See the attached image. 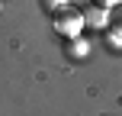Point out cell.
Instances as JSON below:
<instances>
[{
  "label": "cell",
  "instance_id": "cell-2",
  "mask_svg": "<svg viewBox=\"0 0 122 116\" xmlns=\"http://www.w3.org/2000/svg\"><path fill=\"white\" fill-rule=\"evenodd\" d=\"M106 26H109L112 32H119V36H122V6H112V10H109V16H106Z\"/></svg>",
  "mask_w": 122,
  "mask_h": 116
},
{
  "label": "cell",
  "instance_id": "cell-3",
  "mask_svg": "<svg viewBox=\"0 0 122 116\" xmlns=\"http://www.w3.org/2000/svg\"><path fill=\"white\" fill-rule=\"evenodd\" d=\"M106 16H109V13H106V10H100V6L87 10V23H90V26H106Z\"/></svg>",
  "mask_w": 122,
  "mask_h": 116
},
{
  "label": "cell",
  "instance_id": "cell-4",
  "mask_svg": "<svg viewBox=\"0 0 122 116\" xmlns=\"http://www.w3.org/2000/svg\"><path fill=\"white\" fill-rule=\"evenodd\" d=\"M90 3H93V6H100V10H112L119 0H90Z\"/></svg>",
  "mask_w": 122,
  "mask_h": 116
},
{
  "label": "cell",
  "instance_id": "cell-1",
  "mask_svg": "<svg viewBox=\"0 0 122 116\" xmlns=\"http://www.w3.org/2000/svg\"><path fill=\"white\" fill-rule=\"evenodd\" d=\"M55 29L67 39H77L80 29H84V13L80 10H71V6H61L55 13Z\"/></svg>",
  "mask_w": 122,
  "mask_h": 116
},
{
  "label": "cell",
  "instance_id": "cell-5",
  "mask_svg": "<svg viewBox=\"0 0 122 116\" xmlns=\"http://www.w3.org/2000/svg\"><path fill=\"white\" fill-rule=\"evenodd\" d=\"M61 6H67V3H64V0H45V10H55V13H58V10H61Z\"/></svg>",
  "mask_w": 122,
  "mask_h": 116
}]
</instances>
